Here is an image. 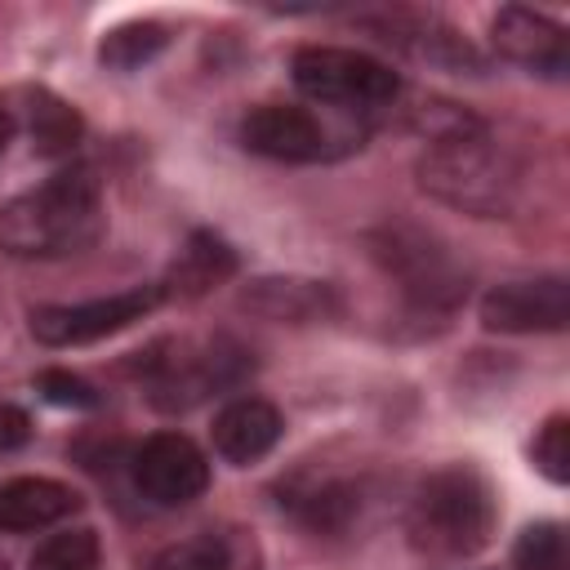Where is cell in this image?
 I'll use <instances>...</instances> for the list:
<instances>
[{"mask_svg":"<svg viewBox=\"0 0 570 570\" xmlns=\"http://www.w3.org/2000/svg\"><path fill=\"white\" fill-rule=\"evenodd\" d=\"M281 432H285V419L263 396H236L214 414V450L236 468L272 454Z\"/></svg>","mask_w":570,"mask_h":570,"instance_id":"obj_11","label":"cell"},{"mask_svg":"<svg viewBox=\"0 0 570 570\" xmlns=\"http://www.w3.org/2000/svg\"><path fill=\"white\" fill-rule=\"evenodd\" d=\"M151 570H227V543L214 534L183 539V543L165 548Z\"/></svg>","mask_w":570,"mask_h":570,"instance_id":"obj_20","label":"cell"},{"mask_svg":"<svg viewBox=\"0 0 570 570\" xmlns=\"http://www.w3.org/2000/svg\"><path fill=\"white\" fill-rule=\"evenodd\" d=\"M370 254L379 258V267L401 285V294L414 307L450 312L468 294V272L454 263V254L436 236H428L419 227H405V223L374 227Z\"/></svg>","mask_w":570,"mask_h":570,"instance_id":"obj_4","label":"cell"},{"mask_svg":"<svg viewBox=\"0 0 570 570\" xmlns=\"http://www.w3.org/2000/svg\"><path fill=\"white\" fill-rule=\"evenodd\" d=\"M160 298H165L160 285H138V289H120L89 303H45V307H31V334L45 347H80V343L129 330Z\"/></svg>","mask_w":570,"mask_h":570,"instance_id":"obj_6","label":"cell"},{"mask_svg":"<svg viewBox=\"0 0 570 570\" xmlns=\"http://www.w3.org/2000/svg\"><path fill=\"white\" fill-rule=\"evenodd\" d=\"M566 566H570V552H566L561 521H534L517 534L512 570H566Z\"/></svg>","mask_w":570,"mask_h":570,"instance_id":"obj_18","label":"cell"},{"mask_svg":"<svg viewBox=\"0 0 570 570\" xmlns=\"http://www.w3.org/2000/svg\"><path fill=\"white\" fill-rule=\"evenodd\" d=\"M419 183L428 196H436L463 214H476V218L508 214L512 191H517L512 169L503 165V156L494 147H485L481 129L432 142L419 160Z\"/></svg>","mask_w":570,"mask_h":570,"instance_id":"obj_3","label":"cell"},{"mask_svg":"<svg viewBox=\"0 0 570 570\" xmlns=\"http://www.w3.org/2000/svg\"><path fill=\"white\" fill-rule=\"evenodd\" d=\"M566 321H570L566 276L508 281L481 298V325L494 334H561Z\"/></svg>","mask_w":570,"mask_h":570,"instance_id":"obj_8","label":"cell"},{"mask_svg":"<svg viewBox=\"0 0 570 570\" xmlns=\"http://www.w3.org/2000/svg\"><path fill=\"white\" fill-rule=\"evenodd\" d=\"M102 236V187L89 165H67L0 205V249L13 258L80 254Z\"/></svg>","mask_w":570,"mask_h":570,"instance_id":"obj_1","label":"cell"},{"mask_svg":"<svg viewBox=\"0 0 570 570\" xmlns=\"http://www.w3.org/2000/svg\"><path fill=\"white\" fill-rule=\"evenodd\" d=\"M245 307H254L272 321H321V316L334 312V289L325 281L263 276L245 289Z\"/></svg>","mask_w":570,"mask_h":570,"instance_id":"obj_14","label":"cell"},{"mask_svg":"<svg viewBox=\"0 0 570 570\" xmlns=\"http://www.w3.org/2000/svg\"><path fill=\"white\" fill-rule=\"evenodd\" d=\"M490 40L508 62L530 67L539 76H566V67H570V45H566L561 22H552L534 9H521V4L499 9L490 22Z\"/></svg>","mask_w":570,"mask_h":570,"instance_id":"obj_10","label":"cell"},{"mask_svg":"<svg viewBox=\"0 0 570 570\" xmlns=\"http://www.w3.org/2000/svg\"><path fill=\"white\" fill-rule=\"evenodd\" d=\"M27 129H31L36 147L45 156H53V151H71L76 147L80 116L62 98H53L49 89H27Z\"/></svg>","mask_w":570,"mask_h":570,"instance_id":"obj_16","label":"cell"},{"mask_svg":"<svg viewBox=\"0 0 570 570\" xmlns=\"http://www.w3.org/2000/svg\"><path fill=\"white\" fill-rule=\"evenodd\" d=\"M9 138H13V116H9L4 107H0V151L9 147Z\"/></svg>","mask_w":570,"mask_h":570,"instance_id":"obj_23","label":"cell"},{"mask_svg":"<svg viewBox=\"0 0 570 570\" xmlns=\"http://www.w3.org/2000/svg\"><path fill=\"white\" fill-rule=\"evenodd\" d=\"M405 530L410 543L436 561H459L481 552L494 534V494L485 476L463 463L432 472L410 499Z\"/></svg>","mask_w":570,"mask_h":570,"instance_id":"obj_2","label":"cell"},{"mask_svg":"<svg viewBox=\"0 0 570 570\" xmlns=\"http://www.w3.org/2000/svg\"><path fill=\"white\" fill-rule=\"evenodd\" d=\"M165 45H169V31H165L160 22L134 18V22H120V27H111V31L102 36L98 62L111 67V71H138V67H147Z\"/></svg>","mask_w":570,"mask_h":570,"instance_id":"obj_15","label":"cell"},{"mask_svg":"<svg viewBox=\"0 0 570 570\" xmlns=\"http://www.w3.org/2000/svg\"><path fill=\"white\" fill-rule=\"evenodd\" d=\"M134 485L156 508H183L205 494L209 463L200 445L183 432H156L134 450Z\"/></svg>","mask_w":570,"mask_h":570,"instance_id":"obj_7","label":"cell"},{"mask_svg":"<svg viewBox=\"0 0 570 570\" xmlns=\"http://www.w3.org/2000/svg\"><path fill=\"white\" fill-rule=\"evenodd\" d=\"M98 561H102L98 534L89 525H71L40 539L36 552L27 557V570H98Z\"/></svg>","mask_w":570,"mask_h":570,"instance_id":"obj_17","label":"cell"},{"mask_svg":"<svg viewBox=\"0 0 570 570\" xmlns=\"http://www.w3.org/2000/svg\"><path fill=\"white\" fill-rule=\"evenodd\" d=\"M80 512V494L53 476H13L0 485V530L36 534Z\"/></svg>","mask_w":570,"mask_h":570,"instance_id":"obj_12","label":"cell"},{"mask_svg":"<svg viewBox=\"0 0 570 570\" xmlns=\"http://www.w3.org/2000/svg\"><path fill=\"white\" fill-rule=\"evenodd\" d=\"M232 272H236V254H232V245H227L223 236H214V232H191L187 245L178 249L169 276L160 281V289H165V298H169V294L196 298V294L223 285Z\"/></svg>","mask_w":570,"mask_h":570,"instance_id":"obj_13","label":"cell"},{"mask_svg":"<svg viewBox=\"0 0 570 570\" xmlns=\"http://www.w3.org/2000/svg\"><path fill=\"white\" fill-rule=\"evenodd\" d=\"M240 142L254 156L285 160V165H312L330 156V129L307 107L263 102L240 120Z\"/></svg>","mask_w":570,"mask_h":570,"instance_id":"obj_9","label":"cell"},{"mask_svg":"<svg viewBox=\"0 0 570 570\" xmlns=\"http://www.w3.org/2000/svg\"><path fill=\"white\" fill-rule=\"evenodd\" d=\"M27 441H31V419H27V410H22V405L0 401V454L22 450Z\"/></svg>","mask_w":570,"mask_h":570,"instance_id":"obj_22","label":"cell"},{"mask_svg":"<svg viewBox=\"0 0 570 570\" xmlns=\"http://www.w3.org/2000/svg\"><path fill=\"white\" fill-rule=\"evenodd\" d=\"M36 392H40L49 405H67V410H89V405H98V392H94L80 374H71V370H40Z\"/></svg>","mask_w":570,"mask_h":570,"instance_id":"obj_21","label":"cell"},{"mask_svg":"<svg viewBox=\"0 0 570 570\" xmlns=\"http://www.w3.org/2000/svg\"><path fill=\"white\" fill-rule=\"evenodd\" d=\"M530 454H534V468H539L552 485H566V481H570V423H566V414H552V419L539 428Z\"/></svg>","mask_w":570,"mask_h":570,"instance_id":"obj_19","label":"cell"},{"mask_svg":"<svg viewBox=\"0 0 570 570\" xmlns=\"http://www.w3.org/2000/svg\"><path fill=\"white\" fill-rule=\"evenodd\" d=\"M294 85L325 107L338 111H379L401 98V76L361 53V49H338V45H303L289 62Z\"/></svg>","mask_w":570,"mask_h":570,"instance_id":"obj_5","label":"cell"}]
</instances>
